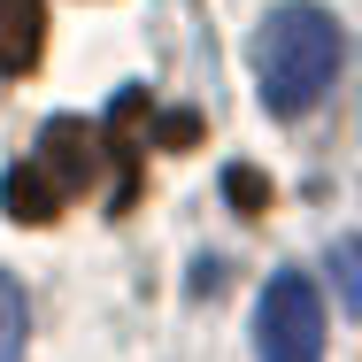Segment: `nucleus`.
I'll use <instances>...</instances> for the list:
<instances>
[{
    "label": "nucleus",
    "mask_w": 362,
    "mask_h": 362,
    "mask_svg": "<svg viewBox=\"0 0 362 362\" xmlns=\"http://www.w3.org/2000/svg\"><path fill=\"white\" fill-rule=\"evenodd\" d=\"M339 62H347V39H339V23H332L324 8H308V0L278 8V16L255 31V85H262V100H270L278 116L316 108V100L332 93Z\"/></svg>",
    "instance_id": "f257e3e1"
},
{
    "label": "nucleus",
    "mask_w": 362,
    "mask_h": 362,
    "mask_svg": "<svg viewBox=\"0 0 362 362\" xmlns=\"http://www.w3.org/2000/svg\"><path fill=\"white\" fill-rule=\"evenodd\" d=\"M223 193H231V201H239V209H262V201H270V193H262V177H255V170H231V177H223Z\"/></svg>",
    "instance_id": "6e6552de"
},
{
    "label": "nucleus",
    "mask_w": 362,
    "mask_h": 362,
    "mask_svg": "<svg viewBox=\"0 0 362 362\" xmlns=\"http://www.w3.org/2000/svg\"><path fill=\"white\" fill-rule=\"evenodd\" d=\"M39 162L62 177V193H77L85 177H100V132L77 124V116H54V124L39 132Z\"/></svg>",
    "instance_id": "7ed1b4c3"
},
{
    "label": "nucleus",
    "mask_w": 362,
    "mask_h": 362,
    "mask_svg": "<svg viewBox=\"0 0 362 362\" xmlns=\"http://www.w3.org/2000/svg\"><path fill=\"white\" fill-rule=\"evenodd\" d=\"M255 347L262 362H324V300L300 270H278L255 300Z\"/></svg>",
    "instance_id": "f03ea898"
},
{
    "label": "nucleus",
    "mask_w": 362,
    "mask_h": 362,
    "mask_svg": "<svg viewBox=\"0 0 362 362\" xmlns=\"http://www.w3.org/2000/svg\"><path fill=\"white\" fill-rule=\"evenodd\" d=\"M47 47V8L39 0H0V70L23 77Z\"/></svg>",
    "instance_id": "39448f33"
},
{
    "label": "nucleus",
    "mask_w": 362,
    "mask_h": 362,
    "mask_svg": "<svg viewBox=\"0 0 362 362\" xmlns=\"http://www.w3.org/2000/svg\"><path fill=\"white\" fill-rule=\"evenodd\" d=\"M23 339H31V308H23V286L0 270V362H23Z\"/></svg>",
    "instance_id": "423d86ee"
},
{
    "label": "nucleus",
    "mask_w": 362,
    "mask_h": 362,
    "mask_svg": "<svg viewBox=\"0 0 362 362\" xmlns=\"http://www.w3.org/2000/svg\"><path fill=\"white\" fill-rule=\"evenodd\" d=\"M332 286H339V300L362 316V239H347V247L332 255Z\"/></svg>",
    "instance_id": "0eeeda50"
},
{
    "label": "nucleus",
    "mask_w": 362,
    "mask_h": 362,
    "mask_svg": "<svg viewBox=\"0 0 362 362\" xmlns=\"http://www.w3.org/2000/svg\"><path fill=\"white\" fill-rule=\"evenodd\" d=\"M0 209L16 223H54L70 209V193H62V177H54L47 162H16V170L0 177Z\"/></svg>",
    "instance_id": "20e7f679"
}]
</instances>
